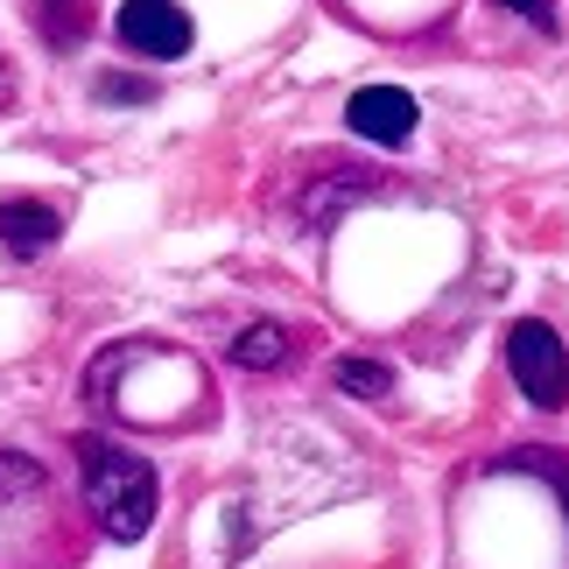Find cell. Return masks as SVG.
<instances>
[{
  "mask_svg": "<svg viewBox=\"0 0 569 569\" xmlns=\"http://www.w3.org/2000/svg\"><path fill=\"white\" fill-rule=\"evenodd\" d=\"M345 120H352V134L373 141V148H408V141H415V120H422V106H415L401 84H366V92H352Z\"/></svg>",
  "mask_w": 569,
  "mask_h": 569,
  "instance_id": "5b68a950",
  "label": "cell"
},
{
  "mask_svg": "<svg viewBox=\"0 0 569 569\" xmlns=\"http://www.w3.org/2000/svg\"><path fill=\"white\" fill-rule=\"evenodd\" d=\"M289 323H274V317H260V323H247V331L232 338V366H247V373H281L289 366Z\"/></svg>",
  "mask_w": 569,
  "mask_h": 569,
  "instance_id": "52a82bcc",
  "label": "cell"
},
{
  "mask_svg": "<svg viewBox=\"0 0 569 569\" xmlns=\"http://www.w3.org/2000/svg\"><path fill=\"white\" fill-rule=\"evenodd\" d=\"M8 92H14V78H8V57H0V106H8Z\"/></svg>",
  "mask_w": 569,
  "mask_h": 569,
  "instance_id": "4fadbf2b",
  "label": "cell"
},
{
  "mask_svg": "<svg viewBox=\"0 0 569 569\" xmlns=\"http://www.w3.org/2000/svg\"><path fill=\"white\" fill-rule=\"evenodd\" d=\"M63 239V211L42 204V197H0V247L14 260H36Z\"/></svg>",
  "mask_w": 569,
  "mask_h": 569,
  "instance_id": "8992f818",
  "label": "cell"
},
{
  "mask_svg": "<svg viewBox=\"0 0 569 569\" xmlns=\"http://www.w3.org/2000/svg\"><path fill=\"white\" fill-rule=\"evenodd\" d=\"M29 14H36V29L50 50H78L84 36H92V8L84 0H29Z\"/></svg>",
  "mask_w": 569,
  "mask_h": 569,
  "instance_id": "ba28073f",
  "label": "cell"
},
{
  "mask_svg": "<svg viewBox=\"0 0 569 569\" xmlns=\"http://www.w3.org/2000/svg\"><path fill=\"white\" fill-rule=\"evenodd\" d=\"M492 471H541V478H549V486L562 492V507H569V471H556V465H549L541 450H513V457H499Z\"/></svg>",
  "mask_w": 569,
  "mask_h": 569,
  "instance_id": "30bf717a",
  "label": "cell"
},
{
  "mask_svg": "<svg viewBox=\"0 0 569 569\" xmlns=\"http://www.w3.org/2000/svg\"><path fill=\"white\" fill-rule=\"evenodd\" d=\"M99 99L106 106H148V99H156V84H148V78H99Z\"/></svg>",
  "mask_w": 569,
  "mask_h": 569,
  "instance_id": "8fae6325",
  "label": "cell"
},
{
  "mask_svg": "<svg viewBox=\"0 0 569 569\" xmlns=\"http://www.w3.org/2000/svg\"><path fill=\"white\" fill-rule=\"evenodd\" d=\"M507 366H513V387L535 408H569V352L541 317H520L507 331Z\"/></svg>",
  "mask_w": 569,
  "mask_h": 569,
  "instance_id": "7a4b0ae2",
  "label": "cell"
},
{
  "mask_svg": "<svg viewBox=\"0 0 569 569\" xmlns=\"http://www.w3.org/2000/svg\"><path fill=\"white\" fill-rule=\"evenodd\" d=\"M492 8H513L520 21H535L541 36H556V0H492Z\"/></svg>",
  "mask_w": 569,
  "mask_h": 569,
  "instance_id": "7c38bea8",
  "label": "cell"
},
{
  "mask_svg": "<svg viewBox=\"0 0 569 569\" xmlns=\"http://www.w3.org/2000/svg\"><path fill=\"white\" fill-rule=\"evenodd\" d=\"M366 197H387V183L366 177V169H352V162H323V177H310L296 190V218L310 232H331L352 204H366Z\"/></svg>",
  "mask_w": 569,
  "mask_h": 569,
  "instance_id": "277c9868",
  "label": "cell"
},
{
  "mask_svg": "<svg viewBox=\"0 0 569 569\" xmlns=\"http://www.w3.org/2000/svg\"><path fill=\"white\" fill-rule=\"evenodd\" d=\"M338 387L359 393V401H387V393H393V366L387 359H338Z\"/></svg>",
  "mask_w": 569,
  "mask_h": 569,
  "instance_id": "9c48e42d",
  "label": "cell"
},
{
  "mask_svg": "<svg viewBox=\"0 0 569 569\" xmlns=\"http://www.w3.org/2000/svg\"><path fill=\"white\" fill-rule=\"evenodd\" d=\"M78 471H84V507H92L106 541H141L156 528L162 486L148 457H134L113 436H78Z\"/></svg>",
  "mask_w": 569,
  "mask_h": 569,
  "instance_id": "6da1fadb",
  "label": "cell"
},
{
  "mask_svg": "<svg viewBox=\"0 0 569 569\" xmlns=\"http://www.w3.org/2000/svg\"><path fill=\"white\" fill-rule=\"evenodd\" d=\"M113 29H120V42H127V50H134V57H148V63L190 57V42H197L190 14L177 8V0H127Z\"/></svg>",
  "mask_w": 569,
  "mask_h": 569,
  "instance_id": "3957f363",
  "label": "cell"
}]
</instances>
